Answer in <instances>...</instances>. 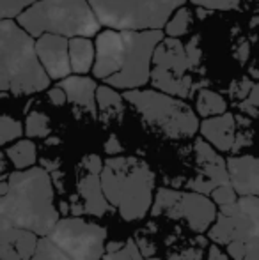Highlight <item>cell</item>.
<instances>
[{
	"label": "cell",
	"instance_id": "cell-33",
	"mask_svg": "<svg viewBox=\"0 0 259 260\" xmlns=\"http://www.w3.org/2000/svg\"><path fill=\"white\" fill-rule=\"evenodd\" d=\"M82 168H85L87 174H101L103 168V161L98 154H89L82 159Z\"/></svg>",
	"mask_w": 259,
	"mask_h": 260
},
{
	"label": "cell",
	"instance_id": "cell-31",
	"mask_svg": "<svg viewBox=\"0 0 259 260\" xmlns=\"http://www.w3.org/2000/svg\"><path fill=\"white\" fill-rule=\"evenodd\" d=\"M240 110H242L243 113H249V115H252V117L259 115V83H254L250 94L240 103Z\"/></svg>",
	"mask_w": 259,
	"mask_h": 260
},
{
	"label": "cell",
	"instance_id": "cell-28",
	"mask_svg": "<svg viewBox=\"0 0 259 260\" xmlns=\"http://www.w3.org/2000/svg\"><path fill=\"white\" fill-rule=\"evenodd\" d=\"M38 0H0V20L18 18Z\"/></svg>",
	"mask_w": 259,
	"mask_h": 260
},
{
	"label": "cell",
	"instance_id": "cell-39",
	"mask_svg": "<svg viewBox=\"0 0 259 260\" xmlns=\"http://www.w3.org/2000/svg\"><path fill=\"white\" fill-rule=\"evenodd\" d=\"M146 260H162V258H158V257H149V258H146Z\"/></svg>",
	"mask_w": 259,
	"mask_h": 260
},
{
	"label": "cell",
	"instance_id": "cell-29",
	"mask_svg": "<svg viewBox=\"0 0 259 260\" xmlns=\"http://www.w3.org/2000/svg\"><path fill=\"white\" fill-rule=\"evenodd\" d=\"M210 199L217 207H227V206H231V204H235L240 197L236 195L235 188H233L231 184H224V186L215 188L213 191H211Z\"/></svg>",
	"mask_w": 259,
	"mask_h": 260
},
{
	"label": "cell",
	"instance_id": "cell-1",
	"mask_svg": "<svg viewBox=\"0 0 259 260\" xmlns=\"http://www.w3.org/2000/svg\"><path fill=\"white\" fill-rule=\"evenodd\" d=\"M162 39V30H103L96 39L94 78L116 89L138 90L151 78L153 53Z\"/></svg>",
	"mask_w": 259,
	"mask_h": 260
},
{
	"label": "cell",
	"instance_id": "cell-30",
	"mask_svg": "<svg viewBox=\"0 0 259 260\" xmlns=\"http://www.w3.org/2000/svg\"><path fill=\"white\" fill-rule=\"evenodd\" d=\"M192 4L210 11H231L238 9L240 0H190Z\"/></svg>",
	"mask_w": 259,
	"mask_h": 260
},
{
	"label": "cell",
	"instance_id": "cell-14",
	"mask_svg": "<svg viewBox=\"0 0 259 260\" xmlns=\"http://www.w3.org/2000/svg\"><path fill=\"white\" fill-rule=\"evenodd\" d=\"M38 241L36 234L0 218V260H31Z\"/></svg>",
	"mask_w": 259,
	"mask_h": 260
},
{
	"label": "cell",
	"instance_id": "cell-8",
	"mask_svg": "<svg viewBox=\"0 0 259 260\" xmlns=\"http://www.w3.org/2000/svg\"><path fill=\"white\" fill-rule=\"evenodd\" d=\"M123 100L137 108L149 124L169 138H190L199 131V119L187 103L156 90H126Z\"/></svg>",
	"mask_w": 259,
	"mask_h": 260
},
{
	"label": "cell",
	"instance_id": "cell-6",
	"mask_svg": "<svg viewBox=\"0 0 259 260\" xmlns=\"http://www.w3.org/2000/svg\"><path fill=\"white\" fill-rule=\"evenodd\" d=\"M199 36H194L187 46L176 38H163L155 48L149 82L167 96L188 98L194 80L190 71L200 62L203 52L199 48Z\"/></svg>",
	"mask_w": 259,
	"mask_h": 260
},
{
	"label": "cell",
	"instance_id": "cell-15",
	"mask_svg": "<svg viewBox=\"0 0 259 260\" xmlns=\"http://www.w3.org/2000/svg\"><path fill=\"white\" fill-rule=\"evenodd\" d=\"M227 172L231 186L238 197L259 199V157L233 156L227 159Z\"/></svg>",
	"mask_w": 259,
	"mask_h": 260
},
{
	"label": "cell",
	"instance_id": "cell-18",
	"mask_svg": "<svg viewBox=\"0 0 259 260\" xmlns=\"http://www.w3.org/2000/svg\"><path fill=\"white\" fill-rule=\"evenodd\" d=\"M78 197L82 200V211L91 216H105L110 211V204L107 202L101 189L100 174H83L78 181Z\"/></svg>",
	"mask_w": 259,
	"mask_h": 260
},
{
	"label": "cell",
	"instance_id": "cell-25",
	"mask_svg": "<svg viewBox=\"0 0 259 260\" xmlns=\"http://www.w3.org/2000/svg\"><path fill=\"white\" fill-rule=\"evenodd\" d=\"M192 25V11L187 9V7H180L176 11L172 18L167 21L165 25V32L169 34V38H181L188 32Z\"/></svg>",
	"mask_w": 259,
	"mask_h": 260
},
{
	"label": "cell",
	"instance_id": "cell-32",
	"mask_svg": "<svg viewBox=\"0 0 259 260\" xmlns=\"http://www.w3.org/2000/svg\"><path fill=\"white\" fill-rule=\"evenodd\" d=\"M252 87H254V83L250 82V80L245 76V78L233 82V85H231V89H229V92H231V96L235 98V100H242L243 101L250 94Z\"/></svg>",
	"mask_w": 259,
	"mask_h": 260
},
{
	"label": "cell",
	"instance_id": "cell-24",
	"mask_svg": "<svg viewBox=\"0 0 259 260\" xmlns=\"http://www.w3.org/2000/svg\"><path fill=\"white\" fill-rule=\"evenodd\" d=\"M52 127H50L48 115L41 112H31L25 120V133L28 138H45L50 135Z\"/></svg>",
	"mask_w": 259,
	"mask_h": 260
},
{
	"label": "cell",
	"instance_id": "cell-13",
	"mask_svg": "<svg viewBox=\"0 0 259 260\" xmlns=\"http://www.w3.org/2000/svg\"><path fill=\"white\" fill-rule=\"evenodd\" d=\"M36 53L50 80H64L71 75L69 39L55 34H43L36 41Z\"/></svg>",
	"mask_w": 259,
	"mask_h": 260
},
{
	"label": "cell",
	"instance_id": "cell-10",
	"mask_svg": "<svg viewBox=\"0 0 259 260\" xmlns=\"http://www.w3.org/2000/svg\"><path fill=\"white\" fill-rule=\"evenodd\" d=\"M46 237L71 260H101L107 246L105 226L75 216L59 219Z\"/></svg>",
	"mask_w": 259,
	"mask_h": 260
},
{
	"label": "cell",
	"instance_id": "cell-27",
	"mask_svg": "<svg viewBox=\"0 0 259 260\" xmlns=\"http://www.w3.org/2000/svg\"><path fill=\"white\" fill-rule=\"evenodd\" d=\"M31 260H71L66 253L59 250L48 237H39L38 246Z\"/></svg>",
	"mask_w": 259,
	"mask_h": 260
},
{
	"label": "cell",
	"instance_id": "cell-38",
	"mask_svg": "<svg viewBox=\"0 0 259 260\" xmlns=\"http://www.w3.org/2000/svg\"><path fill=\"white\" fill-rule=\"evenodd\" d=\"M7 189H9V184H7V181H2V182H0V197L6 195Z\"/></svg>",
	"mask_w": 259,
	"mask_h": 260
},
{
	"label": "cell",
	"instance_id": "cell-5",
	"mask_svg": "<svg viewBox=\"0 0 259 260\" xmlns=\"http://www.w3.org/2000/svg\"><path fill=\"white\" fill-rule=\"evenodd\" d=\"M18 25L32 38L55 34L66 39H89L101 27L89 0H38L18 16Z\"/></svg>",
	"mask_w": 259,
	"mask_h": 260
},
{
	"label": "cell",
	"instance_id": "cell-26",
	"mask_svg": "<svg viewBox=\"0 0 259 260\" xmlns=\"http://www.w3.org/2000/svg\"><path fill=\"white\" fill-rule=\"evenodd\" d=\"M25 133L20 120L13 119L9 115H0V145H7L11 142L21 138Z\"/></svg>",
	"mask_w": 259,
	"mask_h": 260
},
{
	"label": "cell",
	"instance_id": "cell-34",
	"mask_svg": "<svg viewBox=\"0 0 259 260\" xmlns=\"http://www.w3.org/2000/svg\"><path fill=\"white\" fill-rule=\"evenodd\" d=\"M48 98H50V101H52L55 106H63L66 101V94H64V90L63 89H59V87H55V89H52L48 92Z\"/></svg>",
	"mask_w": 259,
	"mask_h": 260
},
{
	"label": "cell",
	"instance_id": "cell-12",
	"mask_svg": "<svg viewBox=\"0 0 259 260\" xmlns=\"http://www.w3.org/2000/svg\"><path fill=\"white\" fill-rule=\"evenodd\" d=\"M194 151L197 165L200 168V174H197V177L188 182L187 188L208 197L218 186L231 184L227 172V161L218 152H215V149L206 140H203V138L195 140Z\"/></svg>",
	"mask_w": 259,
	"mask_h": 260
},
{
	"label": "cell",
	"instance_id": "cell-17",
	"mask_svg": "<svg viewBox=\"0 0 259 260\" xmlns=\"http://www.w3.org/2000/svg\"><path fill=\"white\" fill-rule=\"evenodd\" d=\"M59 89L64 90L66 100L69 103L82 106L85 112H89L93 117H96L98 113V105H96V82L93 78L87 76H68L63 82H59Z\"/></svg>",
	"mask_w": 259,
	"mask_h": 260
},
{
	"label": "cell",
	"instance_id": "cell-4",
	"mask_svg": "<svg viewBox=\"0 0 259 260\" xmlns=\"http://www.w3.org/2000/svg\"><path fill=\"white\" fill-rule=\"evenodd\" d=\"M48 85L32 36L14 21L0 20V90L23 96L41 92Z\"/></svg>",
	"mask_w": 259,
	"mask_h": 260
},
{
	"label": "cell",
	"instance_id": "cell-19",
	"mask_svg": "<svg viewBox=\"0 0 259 260\" xmlns=\"http://www.w3.org/2000/svg\"><path fill=\"white\" fill-rule=\"evenodd\" d=\"M94 58H96V48L93 41L87 38H73L69 39V62L71 71L76 75H85L93 71Z\"/></svg>",
	"mask_w": 259,
	"mask_h": 260
},
{
	"label": "cell",
	"instance_id": "cell-23",
	"mask_svg": "<svg viewBox=\"0 0 259 260\" xmlns=\"http://www.w3.org/2000/svg\"><path fill=\"white\" fill-rule=\"evenodd\" d=\"M103 260H144L135 239H126L125 243H110L105 246Z\"/></svg>",
	"mask_w": 259,
	"mask_h": 260
},
{
	"label": "cell",
	"instance_id": "cell-2",
	"mask_svg": "<svg viewBox=\"0 0 259 260\" xmlns=\"http://www.w3.org/2000/svg\"><path fill=\"white\" fill-rule=\"evenodd\" d=\"M7 184V193L0 197V218L38 237L48 236L61 219L48 170L41 167L16 170L9 175Z\"/></svg>",
	"mask_w": 259,
	"mask_h": 260
},
{
	"label": "cell",
	"instance_id": "cell-22",
	"mask_svg": "<svg viewBox=\"0 0 259 260\" xmlns=\"http://www.w3.org/2000/svg\"><path fill=\"white\" fill-rule=\"evenodd\" d=\"M96 105L100 110L101 117H116L121 115L125 105H123V96L116 92L112 87L105 85V87H98L96 90Z\"/></svg>",
	"mask_w": 259,
	"mask_h": 260
},
{
	"label": "cell",
	"instance_id": "cell-16",
	"mask_svg": "<svg viewBox=\"0 0 259 260\" xmlns=\"http://www.w3.org/2000/svg\"><path fill=\"white\" fill-rule=\"evenodd\" d=\"M200 135L211 147L222 152H229L236 144V117L225 112L224 115L204 119L199 124Z\"/></svg>",
	"mask_w": 259,
	"mask_h": 260
},
{
	"label": "cell",
	"instance_id": "cell-36",
	"mask_svg": "<svg viewBox=\"0 0 259 260\" xmlns=\"http://www.w3.org/2000/svg\"><path fill=\"white\" fill-rule=\"evenodd\" d=\"M11 175L9 172V159H7L6 152L0 151V182L2 181H7Z\"/></svg>",
	"mask_w": 259,
	"mask_h": 260
},
{
	"label": "cell",
	"instance_id": "cell-9",
	"mask_svg": "<svg viewBox=\"0 0 259 260\" xmlns=\"http://www.w3.org/2000/svg\"><path fill=\"white\" fill-rule=\"evenodd\" d=\"M208 237L225 246L233 260H243L247 244L259 239V199L240 197L235 204L218 209Z\"/></svg>",
	"mask_w": 259,
	"mask_h": 260
},
{
	"label": "cell",
	"instance_id": "cell-20",
	"mask_svg": "<svg viewBox=\"0 0 259 260\" xmlns=\"http://www.w3.org/2000/svg\"><path fill=\"white\" fill-rule=\"evenodd\" d=\"M6 156L16 170H28L38 161V147L31 138L28 140H18L16 144H13L7 149Z\"/></svg>",
	"mask_w": 259,
	"mask_h": 260
},
{
	"label": "cell",
	"instance_id": "cell-37",
	"mask_svg": "<svg viewBox=\"0 0 259 260\" xmlns=\"http://www.w3.org/2000/svg\"><path fill=\"white\" fill-rule=\"evenodd\" d=\"M105 152H108V154H119V152H123L121 144H119V140L114 135H112L107 140V144H105Z\"/></svg>",
	"mask_w": 259,
	"mask_h": 260
},
{
	"label": "cell",
	"instance_id": "cell-21",
	"mask_svg": "<svg viewBox=\"0 0 259 260\" xmlns=\"http://www.w3.org/2000/svg\"><path fill=\"white\" fill-rule=\"evenodd\" d=\"M195 110L200 117L211 119V117L224 115L227 112V103L218 92L210 89H200L195 98Z\"/></svg>",
	"mask_w": 259,
	"mask_h": 260
},
{
	"label": "cell",
	"instance_id": "cell-3",
	"mask_svg": "<svg viewBox=\"0 0 259 260\" xmlns=\"http://www.w3.org/2000/svg\"><path fill=\"white\" fill-rule=\"evenodd\" d=\"M101 189L125 221L142 219L155 200V174L144 159L135 156H114L103 163Z\"/></svg>",
	"mask_w": 259,
	"mask_h": 260
},
{
	"label": "cell",
	"instance_id": "cell-11",
	"mask_svg": "<svg viewBox=\"0 0 259 260\" xmlns=\"http://www.w3.org/2000/svg\"><path fill=\"white\" fill-rule=\"evenodd\" d=\"M151 214H169L170 218L185 219L192 232L203 234L208 232L215 223L218 209L211 202L210 197L200 193L160 188L153 200Z\"/></svg>",
	"mask_w": 259,
	"mask_h": 260
},
{
	"label": "cell",
	"instance_id": "cell-7",
	"mask_svg": "<svg viewBox=\"0 0 259 260\" xmlns=\"http://www.w3.org/2000/svg\"><path fill=\"white\" fill-rule=\"evenodd\" d=\"M187 0H89L100 25L112 30H160Z\"/></svg>",
	"mask_w": 259,
	"mask_h": 260
},
{
	"label": "cell",
	"instance_id": "cell-35",
	"mask_svg": "<svg viewBox=\"0 0 259 260\" xmlns=\"http://www.w3.org/2000/svg\"><path fill=\"white\" fill-rule=\"evenodd\" d=\"M243 260H259V239L252 241L250 244H247Z\"/></svg>",
	"mask_w": 259,
	"mask_h": 260
}]
</instances>
